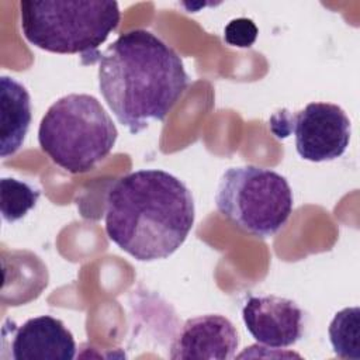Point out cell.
Here are the masks:
<instances>
[{
	"mask_svg": "<svg viewBox=\"0 0 360 360\" xmlns=\"http://www.w3.org/2000/svg\"><path fill=\"white\" fill-rule=\"evenodd\" d=\"M121 11L112 0L20 1L21 31L34 46L63 55H80L94 63L98 46L117 30Z\"/></svg>",
	"mask_w": 360,
	"mask_h": 360,
	"instance_id": "3",
	"label": "cell"
},
{
	"mask_svg": "<svg viewBox=\"0 0 360 360\" xmlns=\"http://www.w3.org/2000/svg\"><path fill=\"white\" fill-rule=\"evenodd\" d=\"M215 205L222 217L243 232L267 238L287 224L294 197L284 176L248 165L224 172L217 187Z\"/></svg>",
	"mask_w": 360,
	"mask_h": 360,
	"instance_id": "5",
	"label": "cell"
},
{
	"mask_svg": "<svg viewBox=\"0 0 360 360\" xmlns=\"http://www.w3.org/2000/svg\"><path fill=\"white\" fill-rule=\"evenodd\" d=\"M270 128L278 138L294 132L297 153L309 162L340 158L350 142V120L336 104L315 101L295 114L278 111L270 118Z\"/></svg>",
	"mask_w": 360,
	"mask_h": 360,
	"instance_id": "6",
	"label": "cell"
},
{
	"mask_svg": "<svg viewBox=\"0 0 360 360\" xmlns=\"http://www.w3.org/2000/svg\"><path fill=\"white\" fill-rule=\"evenodd\" d=\"M0 156L14 155L31 124V97L24 84L10 76L0 77Z\"/></svg>",
	"mask_w": 360,
	"mask_h": 360,
	"instance_id": "10",
	"label": "cell"
},
{
	"mask_svg": "<svg viewBox=\"0 0 360 360\" xmlns=\"http://www.w3.org/2000/svg\"><path fill=\"white\" fill-rule=\"evenodd\" d=\"M118 131L101 103L86 93L58 98L44 114L38 142L49 159L69 173H86L105 159Z\"/></svg>",
	"mask_w": 360,
	"mask_h": 360,
	"instance_id": "4",
	"label": "cell"
},
{
	"mask_svg": "<svg viewBox=\"0 0 360 360\" xmlns=\"http://www.w3.org/2000/svg\"><path fill=\"white\" fill-rule=\"evenodd\" d=\"M242 319L257 343L273 349L292 346L304 333V312L285 297H249L242 308Z\"/></svg>",
	"mask_w": 360,
	"mask_h": 360,
	"instance_id": "7",
	"label": "cell"
},
{
	"mask_svg": "<svg viewBox=\"0 0 360 360\" xmlns=\"http://www.w3.org/2000/svg\"><path fill=\"white\" fill-rule=\"evenodd\" d=\"M180 55L148 30L121 34L98 59V89L131 134L163 121L188 87Z\"/></svg>",
	"mask_w": 360,
	"mask_h": 360,
	"instance_id": "1",
	"label": "cell"
},
{
	"mask_svg": "<svg viewBox=\"0 0 360 360\" xmlns=\"http://www.w3.org/2000/svg\"><path fill=\"white\" fill-rule=\"evenodd\" d=\"M194 218L191 191L160 169L128 173L107 193V236L139 262L172 256L187 239Z\"/></svg>",
	"mask_w": 360,
	"mask_h": 360,
	"instance_id": "2",
	"label": "cell"
},
{
	"mask_svg": "<svg viewBox=\"0 0 360 360\" xmlns=\"http://www.w3.org/2000/svg\"><path fill=\"white\" fill-rule=\"evenodd\" d=\"M239 345L233 323L218 314L187 319L170 346L173 360H229Z\"/></svg>",
	"mask_w": 360,
	"mask_h": 360,
	"instance_id": "8",
	"label": "cell"
},
{
	"mask_svg": "<svg viewBox=\"0 0 360 360\" xmlns=\"http://www.w3.org/2000/svg\"><path fill=\"white\" fill-rule=\"evenodd\" d=\"M39 195V190L30 183L3 177L0 180V211L3 219L15 222L24 218L37 205Z\"/></svg>",
	"mask_w": 360,
	"mask_h": 360,
	"instance_id": "12",
	"label": "cell"
},
{
	"mask_svg": "<svg viewBox=\"0 0 360 360\" xmlns=\"http://www.w3.org/2000/svg\"><path fill=\"white\" fill-rule=\"evenodd\" d=\"M259 30L250 18H235L229 21L224 30V39L226 44L238 48H249L255 44Z\"/></svg>",
	"mask_w": 360,
	"mask_h": 360,
	"instance_id": "13",
	"label": "cell"
},
{
	"mask_svg": "<svg viewBox=\"0 0 360 360\" xmlns=\"http://www.w3.org/2000/svg\"><path fill=\"white\" fill-rule=\"evenodd\" d=\"M333 352L340 359L360 360V309L359 307L339 311L328 329Z\"/></svg>",
	"mask_w": 360,
	"mask_h": 360,
	"instance_id": "11",
	"label": "cell"
},
{
	"mask_svg": "<svg viewBox=\"0 0 360 360\" xmlns=\"http://www.w3.org/2000/svg\"><path fill=\"white\" fill-rule=\"evenodd\" d=\"M11 329L10 354L14 360H73L76 356L75 338L58 318L41 315Z\"/></svg>",
	"mask_w": 360,
	"mask_h": 360,
	"instance_id": "9",
	"label": "cell"
}]
</instances>
